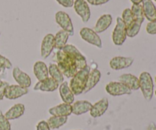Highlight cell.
Returning a JSON list of instances; mask_svg holds the SVG:
<instances>
[{
    "label": "cell",
    "instance_id": "ac0fdd59",
    "mask_svg": "<svg viewBox=\"0 0 156 130\" xmlns=\"http://www.w3.org/2000/svg\"><path fill=\"white\" fill-rule=\"evenodd\" d=\"M143 14L148 21H156V7L152 0H143Z\"/></svg>",
    "mask_w": 156,
    "mask_h": 130
},
{
    "label": "cell",
    "instance_id": "7402d4cb",
    "mask_svg": "<svg viewBox=\"0 0 156 130\" xmlns=\"http://www.w3.org/2000/svg\"><path fill=\"white\" fill-rule=\"evenodd\" d=\"M101 77V73L97 69H94L90 71L89 74H88L86 86H85V90H84V94L88 93L92 88H94L97 85V84L98 83L99 81H100Z\"/></svg>",
    "mask_w": 156,
    "mask_h": 130
},
{
    "label": "cell",
    "instance_id": "74e56055",
    "mask_svg": "<svg viewBox=\"0 0 156 130\" xmlns=\"http://www.w3.org/2000/svg\"><path fill=\"white\" fill-rule=\"evenodd\" d=\"M147 130H156V126L154 123H151L148 126Z\"/></svg>",
    "mask_w": 156,
    "mask_h": 130
},
{
    "label": "cell",
    "instance_id": "d6986e66",
    "mask_svg": "<svg viewBox=\"0 0 156 130\" xmlns=\"http://www.w3.org/2000/svg\"><path fill=\"white\" fill-rule=\"evenodd\" d=\"M72 105L68 104H61L56 107H51L49 110V113L52 116L56 117H68L72 114Z\"/></svg>",
    "mask_w": 156,
    "mask_h": 130
},
{
    "label": "cell",
    "instance_id": "836d02e7",
    "mask_svg": "<svg viewBox=\"0 0 156 130\" xmlns=\"http://www.w3.org/2000/svg\"><path fill=\"white\" fill-rule=\"evenodd\" d=\"M59 5L65 8H71L74 5V0H56Z\"/></svg>",
    "mask_w": 156,
    "mask_h": 130
},
{
    "label": "cell",
    "instance_id": "f6af8a7d",
    "mask_svg": "<svg viewBox=\"0 0 156 130\" xmlns=\"http://www.w3.org/2000/svg\"><path fill=\"white\" fill-rule=\"evenodd\" d=\"M0 34H1V33H0Z\"/></svg>",
    "mask_w": 156,
    "mask_h": 130
},
{
    "label": "cell",
    "instance_id": "52a82bcc",
    "mask_svg": "<svg viewBox=\"0 0 156 130\" xmlns=\"http://www.w3.org/2000/svg\"><path fill=\"white\" fill-rule=\"evenodd\" d=\"M106 91L110 95L114 96H121L125 94H131L132 91L120 82H111L106 85Z\"/></svg>",
    "mask_w": 156,
    "mask_h": 130
},
{
    "label": "cell",
    "instance_id": "ee69618b",
    "mask_svg": "<svg viewBox=\"0 0 156 130\" xmlns=\"http://www.w3.org/2000/svg\"><path fill=\"white\" fill-rule=\"evenodd\" d=\"M155 95H156V91H155Z\"/></svg>",
    "mask_w": 156,
    "mask_h": 130
},
{
    "label": "cell",
    "instance_id": "8992f818",
    "mask_svg": "<svg viewBox=\"0 0 156 130\" xmlns=\"http://www.w3.org/2000/svg\"><path fill=\"white\" fill-rule=\"evenodd\" d=\"M55 19L56 23L61 27L62 30H65L69 34L70 36H74V27H73V22L70 18L69 15L65 12L59 11L56 13Z\"/></svg>",
    "mask_w": 156,
    "mask_h": 130
},
{
    "label": "cell",
    "instance_id": "e0dca14e",
    "mask_svg": "<svg viewBox=\"0 0 156 130\" xmlns=\"http://www.w3.org/2000/svg\"><path fill=\"white\" fill-rule=\"evenodd\" d=\"M112 21L113 18L111 15H110V14H105V15H101L98 18L93 30L97 33H103L104 31H105L111 25Z\"/></svg>",
    "mask_w": 156,
    "mask_h": 130
},
{
    "label": "cell",
    "instance_id": "f546056e",
    "mask_svg": "<svg viewBox=\"0 0 156 130\" xmlns=\"http://www.w3.org/2000/svg\"><path fill=\"white\" fill-rule=\"evenodd\" d=\"M122 20L124 22L126 27L130 25L134 21V17L133 15V12L130 9H126L123 10V14H122Z\"/></svg>",
    "mask_w": 156,
    "mask_h": 130
},
{
    "label": "cell",
    "instance_id": "ab89813d",
    "mask_svg": "<svg viewBox=\"0 0 156 130\" xmlns=\"http://www.w3.org/2000/svg\"><path fill=\"white\" fill-rule=\"evenodd\" d=\"M5 69H2V68H1V67H0V74H1L2 72H5Z\"/></svg>",
    "mask_w": 156,
    "mask_h": 130
},
{
    "label": "cell",
    "instance_id": "9a60e30c",
    "mask_svg": "<svg viewBox=\"0 0 156 130\" xmlns=\"http://www.w3.org/2000/svg\"><path fill=\"white\" fill-rule=\"evenodd\" d=\"M108 107H109V102H108V98L104 97L99 101L96 102L94 105H92L90 110V115L93 118L101 117L108 109Z\"/></svg>",
    "mask_w": 156,
    "mask_h": 130
},
{
    "label": "cell",
    "instance_id": "4dcf8cb0",
    "mask_svg": "<svg viewBox=\"0 0 156 130\" xmlns=\"http://www.w3.org/2000/svg\"><path fill=\"white\" fill-rule=\"evenodd\" d=\"M0 130H11V124L0 111Z\"/></svg>",
    "mask_w": 156,
    "mask_h": 130
},
{
    "label": "cell",
    "instance_id": "83f0119b",
    "mask_svg": "<svg viewBox=\"0 0 156 130\" xmlns=\"http://www.w3.org/2000/svg\"><path fill=\"white\" fill-rule=\"evenodd\" d=\"M143 23V21L134 19L133 22L126 27V35H127V37H134L136 36L139 32H140Z\"/></svg>",
    "mask_w": 156,
    "mask_h": 130
},
{
    "label": "cell",
    "instance_id": "e575fe53",
    "mask_svg": "<svg viewBox=\"0 0 156 130\" xmlns=\"http://www.w3.org/2000/svg\"><path fill=\"white\" fill-rule=\"evenodd\" d=\"M9 85V84L6 82H3L2 84L0 85V100H3V98L5 97V90Z\"/></svg>",
    "mask_w": 156,
    "mask_h": 130
},
{
    "label": "cell",
    "instance_id": "484cf974",
    "mask_svg": "<svg viewBox=\"0 0 156 130\" xmlns=\"http://www.w3.org/2000/svg\"><path fill=\"white\" fill-rule=\"evenodd\" d=\"M68 121V117H56V116H52L51 117L47 120V124L49 127L52 129H56L60 128Z\"/></svg>",
    "mask_w": 156,
    "mask_h": 130
},
{
    "label": "cell",
    "instance_id": "3957f363",
    "mask_svg": "<svg viewBox=\"0 0 156 130\" xmlns=\"http://www.w3.org/2000/svg\"><path fill=\"white\" fill-rule=\"evenodd\" d=\"M139 82L143 97L149 101L152 99L154 94V82L152 76L148 72H143L140 74Z\"/></svg>",
    "mask_w": 156,
    "mask_h": 130
},
{
    "label": "cell",
    "instance_id": "8fae6325",
    "mask_svg": "<svg viewBox=\"0 0 156 130\" xmlns=\"http://www.w3.org/2000/svg\"><path fill=\"white\" fill-rule=\"evenodd\" d=\"M54 36L52 33H47L43 39L41 47V54L43 59L50 56L54 49Z\"/></svg>",
    "mask_w": 156,
    "mask_h": 130
},
{
    "label": "cell",
    "instance_id": "4316f807",
    "mask_svg": "<svg viewBox=\"0 0 156 130\" xmlns=\"http://www.w3.org/2000/svg\"><path fill=\"white\" fill-rule=\"evenodd\" d=\"M48 72L49 75L50 76V78L54 79L59 85H61V84L63 82L64 76L61 73V72L59 71L56 64L50 63L48 67Z\"/></svg>",
    "mask_w": 156,
    "mask_h": 130
},
{
    "label": "cell",
    "instance_id": "6da1fadb",
    "mask_svg": "<svg viewBox=\"0 0 156 130\" xmlns=\"http://www.w3.org/2000/svg\"><path fill=\"white\" fill-rule=\"evenodd\" d=\"M54 59L59 71L66 78L72 79L79 71L76 61L62 50H57Z\"/></svg>",
    "mask_w": 156,
    "mask_h": 130
},
{
    "label": "cell",
    "instance_id": "d6a6232c",
    "mask_svg": "<svg viewBox=\"0 0 156 130\" xmlns=\"http://www.w3.org/2000/svg\"><path fill=\"white\" fill-rule=\"evenodd\" d=\"M146 31L152 35L156 34V21H149L146 25Z\"/></svg>",
    "mask_w": 156,
    "mask_h": 130
},
{
    "label": "cell",
    "instance_id": "5bb4252c",
    "mask_svg": "<svg viewBox=\"0 0 156 130\" xmlns=\"http://www.w3.org/2000/svg\"><path fill=\"white\" fill-rule=\"evenodd\" d=\"M12 76H13L15 82L20 86L28 88L31 85V79H30V76L24 72L21 71L19 67L16 66L13 69Z\"/></svg>",
    "mask_w": 156,
    "mask_h": 130
},
{
    "label": "cell",
    "instance_id": "f35d334b",
    "mask_svg": "<svg viewBox=\"0 0 156 130\" xmlns=\"http://www.w3.org/2000/svg\"><path fill=\"white\" fill-rule=\"evenodd\" d=\"M131 2L134 5H139V4H141L143 0H130Z\"/></svg>",
    "mask_w": 156,
    "mask_h": 130
},
{
    "label": "cell",
    "instance_id": "603a6c76",
    "mask_svg": "<svg viewBox=\"0 0 156 130\" xmlns=\"http://www.w3.org/2000/svg\"><path fill=\"white\" fill-rule=\"evenodd\" d=\"M34 74L38 81H43L49 77L48 67L42 61H37L34 63L33 67Z\"/></svg>",
    "mask_w": 156,
    "mask_h": 130
},
{
    "label": "cell",
    "instance_id": "4fadbf2b",
    "mask_svg": "<svg viewBox=\"0 0 156 130\" xmlns=\"http://www.w3.org/2000/svg\"><path fill=\"white\" fill-rule=\"evenodd\" d=\"M59 85L52 78H47L43 81H40L34 87V91H41L45 92H52L57 89Z\"/></svg>",
    "mask_w": 156,
    "mask_h": 130
},
{
    "label": "cell",
    "instance_id": "30bf717a",
    "mask_svg": "<svg viewBox=\"0 0 156 130\" xmlns=\"http://www.w3.org/2000/svg\"><path fill=\"white\" fill-rule=\"evenodd\" d=\"M28 92V88H24L18 85H9L5 90V97L9 100H15L25 95Z\"/></svg>",
    "mask_w": 156,
    "mask_h": 130
},
{
    "label": "cell",
    "instance_id": "60d3db41",
    "mask_svg": "<svg viewBox=\"0 0 156 130\" xmlns=\"http://www.w3.org/2000/svg\"><path fill=\"white\" fill-rule=\"evenodd\" d=\"M2 82H2V80H1V79H0V85H2Z\"/></svg>",
    "mask_w": 156,
    "mask_h": 130
},
{
    "label": "cell",
    "instance_id": "8d00e7d4",
    "mask_svg": "<svg viewBox=\"0 0 156 130\" xmlns=\"http://www.w3.org/2000/svg\"><path fill=\"white\" fill-rule=\"evenodd\" d=\"M110 0H87V2L89 3L92 5H101L106 4Z\"/></svg>",
    "mask_w": 156,
    "mask_h": 130
},
{
    "label": "cell",
    "instance_id": "2e32d148",
    "mask_svg": "<svg viewBox=\"0 0 156 130\" xmlns=\"http://www.w3.org/2000/svg\"><path fill=\"white\" fill-rule=\"evenodd\" d=\"M119 82L123 83L126 86H127L131 91H137L140 89V82L139 79L136 76L130 74V73H126V74L121 75L119 77Z\"/></svg>",
    "mask_w": 156,
    "mask_h": 130
},
{
    "label": "cell",
    "instance_id": "7a4b0ae2",
    "mask_svg": "<svg viewBox=\"0 0 156 130\" xmlns=\"http://www.w3.org/2000/svg\"><path fill=\"white\" fill-rule=\"evenodd\" d=\"M90 71L91 68L87 65L83 69L79 70L77 73L72 78L69 86L74 95H79L84 92Z\"/></svg>",
    "mask_w": 156,
    "mask_h": 130
},
{
    "label": "cell",
    "instance_id": "5b68a950",
    "mask_svg": "<svg viewBox=\"0 0 156 130\" xmlns=\"http://www.w3.org/2000/svg\"><path fill=\"white\" fill-rule=\"evenodd\" d=\"M62 50L66 53H68L76 61L78 70L83 69L88 65H87L86 58L80 53V51L74 45L66 44Z\"/></svg>",
    "mask_w": 156,
    "mask_h": 130
},
{
    "label": "cell",
    "instance_id": "cb8c5ba5",
    "mask_svg": "<svg viewBox=\"0 0 156 130\" xmlns=\"http://www.w3.org/2000/svg\"><path fill=\"white\" fill-rule=\"evenodd\" d=\"M25 107L22 104H16L12 106L7 112L5 114V117L8 120H13L19 118L24 114Z\"/></svg>",
    "mask_w": 156,
    "mask_h": 130
},
{
    "label": "cell",
    "instance_id": "f1b7e54d",
    "mask_svg": "<svg viewBox=\"0 0 156 130\" xmlns=\"http://www.w3.org/2000/svg\"><path fill=\"white\" fill-rule=\"evenodd\" d=\"M130 9L133 12V15L134 19L144 21L145 16H144V14H143V5H142L141 4H139V5L133 4L132 8H131Z\"/></svg>",
    "mask_w": 156,
    "mask_h": 130
},
{
    "label": "cell",
    "instance_id": "ba28073f",
    "mask_svg": "<svg viewBox=\"0 0 156 130\" xmlns=\"http://www.w3.org/2000/svg\"><path fill=\"white\" fill-rule=\"evenodd\" d=\"M80 36L82 40L86 41L88 44H91L93 46L102 48V41L100 37L98 36L96 32L94 31L93 29L89 27H83L80 30Z\"/></svg>",
    "mask_w": 156,
    "mask_h": 130
},
{
    "label": "cell",
    "instance_id": "9c48e42d",
    "mask_svg": "<svg viewBox=\"0 0 156 130\" xmlns=\"http://www.w3.org/2000/svg\"><path fill=\"white\" fill-rule=\"evenodd\" d=\"M74 9L78 15L81 17L84 23H87L91 18V10L88 3L85 0H76L74 2Z\"/></svg>",
    "mask_w": 156,
    "mask_h": 130
},
{
    "label": "cell",
    "instance_id": "d4e9b609",
    "mask_svg": "<svg viewBox=\"0 0 156 130\" xmlns=\"http://www.w3.org/2000/svg\"><path fill=\"white\" fill-rule=\"evenodd\" d=\"M69 34L63 30H60L54 36V49L60 50L67 44Z\"/></svg>",
    "mask_w": 156,
    "mask_h": 130
},
{
    "label": "cell",
    "instance_id": "1f68e13d",
    "mask_svg": "<svg viewBox=\"0 0 156 130\" xmlns=\"http://www.w3.org/2000/svg\"><path fill=\"white\" fill-rule=\"evenodd\" d=\"M0 67L5 69H10L12 67V64L9 61V59H8L5 56H2L1 54H0Z\"/></svg>",
    "mask_w": 156,
    "mask_h": 130
},
{
    "label": "cell",
    "instance_id": "d590c367",
    "mask_svg": "<svg viewBox=\"0 0 156 130\" xmlns=\"http://www.w3.org/2000/svg\"><path fill=\"white\" fill-rule=\"evenodd\" d=\"M37 130H50V128L49 127L47 122L42 120L37 125Z\"/></svg>",
    "mask_w": 156,
    "mask_h": 130
},
{
    "label": "cell",
    "instance_id": "b9f144b4",
    "mask_svg": "<svg viewBox=\"0 0 156 130\" xmlns=\"http://www.w3.org/2000/svg\"><path fill=\"white\" fill-rule=\"evenodd\" d=\"M155 83H156V76H155Z\"/></svg>",
    "mask_w": 156,
    "mask_h": 130
},
{
    "label": "cell",
    "instance_id": "ffe728a7",
    "mask_svg": "<svg viewBox=\"0 0 156 130\" xmlns=\"http://www.w3.org/2000/svg\"><path fill=\"white\" fill-rule=\"evenodd\" d=\"M59 95L64 103L72 105V104H73L74 102L75 95L72 92L68 85V82H63L59 85Z\"/></svg>",
    "mask_w": 156,
    "mask_h": 130
},
{
    "label": "cell",
    "instance_id": "7bdbcfd3",
    "mask_svg": "<svg viewBox=\"0 0 156 130\" xmlns=\"http://www.w3.org/2000/svg\"><path fill=\"white\" fill-rule=\"evenodd\" d=\"M152 1H155V2H156V0H152Z\"/></svg>",
    "mask_w": 156,
    "mask_h": 130
},
{
    "label": "cell",
    "instance_id": "44dd1931",
    "mask_svg": "<svg viewBox=\"0 0 156 130\" xmlns=\"http://www.w3.org/2000/svg\"><path fill=\"white\" fill-rule=\"evenodd\" d=\"M92 104L88 100H78L72 105V114L76 116H80L82 114H86L90 111Z\"/></svg>",
    "mask_w": 156,
    "mask_h": 130
},
{
    "label": "cell",
    "instance_id": "7c38bea8",
    "mask_svg": "<svg viewBox=\"0 0 156 130\" xmlns=\"http://www.w3.org/2000/svg\"><path fill=\"white\" fill-rule=\"evenodd\" d=\"M134 59L132 57L116 56L110 61V67L114 70H120L127 69L133 65Z\"/></svg>",
    "mask_w": 156,
    "mask_h": 130
},
{
    "label": "cell",
    "instance_id": "277c9868",
    "mask_svg": "<svg viewBox=\"0 0 156 130\" xmlns=\"http://www.w3.org/2000/svg\"><path fill=\"white\" fill-rule=\"evenodd\" d=\"M126 27L120 17L117 18V24L112 33V40L114 45L121 46L126 40Z\"/></svg>",
    "mask_w": 156,
    "mask_h": 130
}]
</instances>
